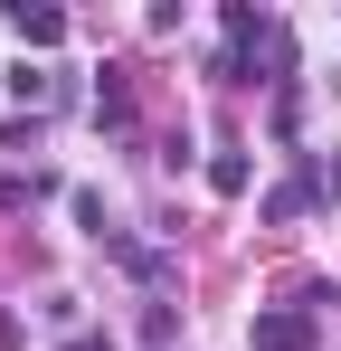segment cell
I'll return each instance as SVG.
<instances>
[{"label":"cell","instance_id":"6da1fadb","mask_svg":"<svg viewBox=\"0 0 341 351\" xmlns=\"http://www.w3.org/2000/svg\"><path fill=\"white\" fill-rule=\"evenodd\" d=\"M256 342H266V351H303V313H266Z\"/></svg>","mask_w":341,"mask_h":351},{"label":"cell","instance_id":"7a4b0ae2","mask_svg":"<svg viewBox=\"0 0 341 351\" xmlns=\"http://www.w3.org/2000/svg\"><path fill=\"white\" fill-rule=\"evenodd\" d=\"M10 29H19V38H38V48L66 38V19H57V10H10Z\"/></svg>","mask_w":341,"mask_h":351}]
</instances>
